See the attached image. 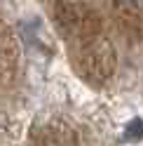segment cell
<instances>
[{
  "label": "cell",
  "mask_w": 143,
  "mask_h": 146,
  "mask_svg": "<svg viewBox=\"0 0 143 146\" xmlns=\"http://www.w3.org/2000/svg\"><path fill=\"white\" fill-rule=\"evenodd\" d=\"M143 139V118L134 115L122 130V141H141Z\"/></svg>",
  "instance_id": "1"
},
{
  "label": "cell",
  "mask_w": 143,
  "mask_h": 146,
  "mask_svg": "<svg viewBox=\"0 0 143 146\" xmlns=\"http://www.w3.org/2000/svg\"><path fill=\"white\" fill-rule=\"evenodd\" d=\"M122 5H127V7H131L134 12H138V14H143V0H120Z\"/></svg>",
  "instance_id": "2"
}]
</instances>
